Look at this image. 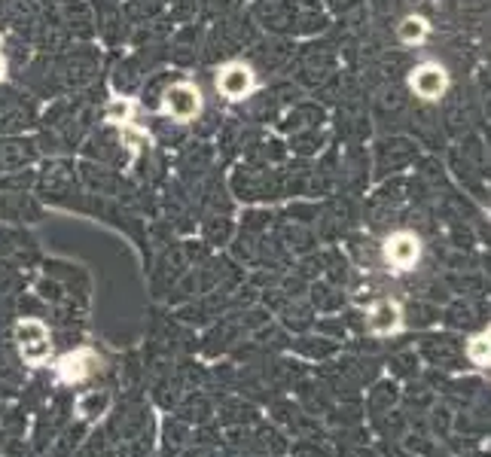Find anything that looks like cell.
<instances>
[{"label": "cell", "instance_id": "obj_1", "mask_svg": "<svg viewBox=\"0 0 491 457\" xmlns=\"http://www.w3.org/2000/svg\"><path fill=\"white\" fill-rule=\"evenodd\" d=\"M217 92L223 95L226 101H244L257 92V74H253L251 65L244 61H230L217 70Z\"/></svg>", "mask_w": 491, "mask_h": 457}, {"label": "cell", "instance_id": "obj_2", "mask_svg": "<svg viewBox=\"0 0 491 457\" xmlns=\"http://www.w3.org/2000/svg\"><path fill=\"white\" fill-rule=\"evenodd\" d=\"M201 113V92L192 83H174L162 95V117L174 122H192Z\"/></svg>", "mask_w": 491, "mask_h": 457}, {"label": "cell", "instance_id": "obj_3", "mask_svg": "<svg viewBox=\"0 0 491 457\" xmlns=\"http://www.w3.org/2000/svg\"><path fill=\"white\" fill-rule=\"evenodd\" d=\"M15 341H19V350H22V360L25 363H43L49 360L52 354V341H49V330L43 320H34V318H25L15 323Z\"/></svg>", "mask_w": 491, "mask_h": 457}, {"label": "cell", "instance_id": "obj_4", "mask_svg": "<svg viewBox=\"0 0 491 457\" xmlns=\"http://www.w3.org/2000/svg\"><path fill=\"white\" fill-rule=\"evenodd\" d=\"M409 89L418 95L421 101H440L449 92V70L436 61H425V65L412 67L409 74Z\"/></svg>", "mask_w": 491, "mask_h": 457}, {"label": "cell", "instance_id": "obj_5", "mask_svg": "<svg viewBox=\"0 0 491 457\" xmlns=\"http://www.w3.org/2000/svg\"><path fill=\"white\" fill-rule=\"evenodd\" d=\"M421 259V241L418 235L412 232H394L388 241H384V262L394 271H412Z\"/></svg>", "mask_w": 491, "mask_h": 457}, {"label": "cell", "instance_id": "obj_6", "mask_svg": "<svg viewBox=\"0 0 491 457\" xmlns=\"http://www.w3.org/2000/svg\"><path fill=\"white\" fill-rule=\"evenodd\" d=\"M56 369H58L61 381L80 384V381H86V378L95 372V369H98V357H95L89 348H80V350H74V354L61 357Z\"/></svg>", "mask_w": 491, "mask_h": 457}, {"label": "cell", "instance_id": "obj_7", "mask_svg": "<svg viewBox=\"0 0 491 457\" xmlns=\"http://www.w3.org/2000/svg\"><path fill=\"white\" fill-rule=\"evenodd\" d=\"M366 323H370V330L375 332V336H391V332H397L400 323H403L400 302H394V299H382V302H375L370 309Z\"/></svg>", "mask_w": 491, "mask_h": 457}, {"label": "cell", "instance_id": "obj_8", "mask_svg": "<svg viewBox=\"0 0 491 457\" xmlns=\"http://www.w3.org/2000/svg\"><path fill=\"white\" fill-rule=\"evenodd\" d=\"M427 34H431V25H427L425 15H406V19L397 25V37L400 43H406V46H421V43L427 40Z\"/></svg>", "mask_w": 491, "mask_h": 457}, {"label": "cell", "instance_id": "obj_9", "mask_svg": "<svg viewBox=\"0 0 491 457\" xmlns=\"http://www.w3.org/2000/svg\"><path fill=\"white\" fill-rule=\"evenodd\" d=\"M467 357H470L476 366H488V363H491V327H488L486 332H479V336L470 339Z\"/></svg>", "mask_w": 491, "mask_h": 457}, {"label": "cell", "instance_id": "obj_10", "mask_svg": "<svg viewBox=\"0 0 491 457\" xmlns=\"http://www.w3.org/2000/svg\"><path fill=\"white\" fill-rule=\"evenodd\" d=\"M110 406V393H86L77 402V411H80L83 418H101L104 411Z\"/></svg>", "mask_w": 491, "mask_h": 457}, {"label": "cell", "instance_id": "obj_11", "mask_svg": "<svg viewBox=\"0 0 491 457\" xmlns=\"http://www.w3.org/2000/svg\"><path fill=\"white\" fill-rule=\"evenodd\" d=\"M131 113H135V104L128 98H113L107 104V110H104V117H107V122H113V126H128Z\"/></svg>", "mask_w": 491, "mask_h": 457}, {"label": "cell", "instance_id": "obj_12", "mask_svg": "<svg viewBox=\"0 0 491 457\" xmlns=\"http://www.w3.org/2000/svg\"><path fill=\"white\" fill-rule=\"evenodd\" d=\"M122 137L131 144V153H140L144 147H150V140H147V135H140V131H135L131 126H122Z\"/></svg>", "mask_w": 491, "mask_h": 457}, {"label": "cell", "instance_id": "obj_13", "mask_svg": "<svg viewBox=\"0 0 491 457\" xmlns=\"http://www.w3.org/2000/svg\"><path fill=\"white\" fill-rule=\"evenodd\" d=\"M6 76V58H4V52H0V80Z\"/></svg>", "mask_w": 491, "mask_h": 457}, {"label": "cell", "instance_id": "obj_14", "mask_svg": "<svg viewBox=\"0 0 491 457\" xmlns=\"http://www.w3.org/2000/svg\"><path fill=\"white\" fill-rule=\"evenodd\" d=\"M0 46H4V40H0Z\"/></svg>", "mask_w": 491, "mask_h": 457}]
</instances>
